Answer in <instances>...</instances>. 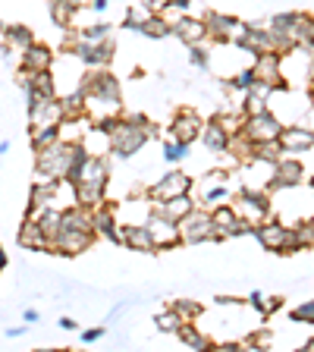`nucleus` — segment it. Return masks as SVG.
<instances>
[{
    "mask_svg": "<svg viewBox=\"0 0 314 352\" xmlns=\"http://www.w3.org/2000/svg\"><path fill=\"white\" fill-rule=\"evenodd\" d=\"M157 129L148 123L145 117H117L113 129L107 132V145L110 151L117 154V157H132V154H139V148L148 145V139H154Z\"/></svg>",
    "mask_w": 314,
    "mask_h": 352,
    "instance_id": "obj_1",
    "label": "nucleus"
},
{
    "mask_svg": "<svg viewBox=\"0 0 314 352\" xmlns=\"http://www.w3.org/2000/svg\"><path fill=\"white\" fill-rule=\"evenodd\" d=\"M251 236H258V242H261L267 252H280V255H293V252H302L299 230L289 227V223H283V220H271V217L261 220V223H255Z\"/></svg>",
    "mask_w": 314,
    "mask_h": 352,
    "instance_id": "obj_2",
    "label": "nucleus"
},
{
    "mask_svg": "<svg viewBox=\"0 0 314 352\" xmlns=\"http://www.w3.org/2000/svg\"><path fill=\"white\" fill-rule=\"evenodd\" d=\"M176 230H179V242L186 245H198V242L214 239V227H211V208L195 205L189 214L176 220Z\"/></svg>",
    "mask_w": 314,
    "mask_h": 352,
    "instance_id": "obj_3",
    "label": "nucleus"
},
{
    "mask_svg": "<svg viewBox=\"0 0 314 352\" xmlns=\"http://www.w3.org/2000/svg\"><path fill=\"white\" fill-rule=\"evenodd\" d=\"M229 205H233V211L239 214V217L251 220V223L267 220V217H271V211H273L271 192H264V189H242L239 195L229 198Z\"/></svg>",
    "mask_w": 314,
    "mask_h": 352,
    "instance_id": "obj_4",
    "label": "nucleus"
},
{
    "mask_svg": "<svg viewBox=\"0 0 314 352\" xmlns=\"http://www.w3.org/2000/svg\"><path fill=\"white\" fill-rule=\"evenodd\" d=\"M302 183H308V167L295 157V154H283L277 164H273L271 183L267 192H283V189H299Z\"/></svg>",
    "mask_w": 314,
    "mask_h": 352,
    "instance_id": "obj_5",
    "label": "nucleus"
},
{
    "mask_svg": "<svg viewBox=\"0 0 314 352\" xmlns=\"http://www.w3.org/2000/svg\"><path fill=\"white\" fill-rule=\"evenodd\" d=\"M211 227H214V239L223 242V239H233V236H249L255 230V223L233 211V205H217L211 208Z\"/></svg>",
    "mask_w": 314,
    "mask_h": 352,
    "instance_id": "obj_6",
    "label": "nucleus"
},
{
    "mask_svg": "<svg viewBox=\"0 0 314 352\" xmlns=\"http://www.w3.org/2000/svg\"><path fill=\"white\" fill-rule=\"evenodd\" d=\"M69 148H73V142L60 139V142H54V145L35 151V157H38V176H41V179H63L66 164H69Z\"/></svg>",
    "mask_w": 314,
    "mask_h": 352,
    "instance_id": "obj_7",
    "label": "nucleus"
},
{
    "mask_svg": "<svg viewBox=\"0 0 314 352\" xmlns=\"http://www.w3.org/2000/svg\"><path fill=\"white\" fill-rule=\"evenodd\" d=\"M145 227H148V233H151V242H154V249H157V252L179 245V230H176V220L167 217V214L161 211V205L148 208Z\"/></svg>",
    "mask_w": 314,
    "mask_h": 352,
    "instance_id": "obj_8",
    "label": "nucleus"
},
{
    "mask_svg": "<svg viewBox=\"0 0 314 352\" xmlns=\"http://www.w3.org/2000/svg\"><path fill=\"white\" fill-rule=\"evenodd\" d=\"M283 129V123L277 120L271 107L255 110V113H242V132L249 135L251 142H273Z\"/></svg>",
    "mask_w": 314,
    "mask_h": 352,
    "instance_id": "obj_9",
    "label": "nucleus"
},
{
    "mask_svg": "<svg viewBox=\"0 0 314 352\" xmlns=\"http://www.w3.org/2000/svg\"><path fill=\"white\" fill-rule=\"evenodd\" d=\"M66 51H73V57L79 60L85 69H101V66H110L113 60V41H85V38H76Z\"/></svg>",
    "mask_w": 314,
    "mask_h": 352,
    "instance_id": "obj_10",
    "label": "nucleus"
},
{
    "mask_svg": "<svg viewBox=\"0 0 314 352\" xmlns=\"http://www.w3.org/2000/svg\"><path fill=\"white\" fill-rule=\"evenodd\" d=\"M201 22H205L208 41H214V44H239L242 32H245V22L227 13H205Z\"/></svg>",
    "mask_w": 314,
    "mask_h": 352,
    "instance_id": "obj_11",
    "label": "nucleus"
},
{
    "mask_svg": "<svg viewBox=\"0 0 314 352\" xmlns=\"http://www.w3.org/2000/svg\"><path fill=\"white\" fill-rule=\"evenodd\" d=\"M192 186H195V179L176 167V170H170V173H164L161 179H157V183L145 192V198L151 201V205H161V201H167V198H173V195L192 192Z\"/></svg>",
    "mask_w": 314,
    "mask_h": 352,
    "instance_id": "obj_12",
    "label": "nucleus"
},
{
    "mask_svg": "<svg viewBox=\"0 0 314 352\" xmlns=\"http://www.w3.org/2000/svg\"><path fill=\"white\" fill-rule=\"evenodd\" d=\"M201 126H205V120L198 117L192 107H183V110H176V117H173V123H170L167 132H170V139L192 145V142L201 135Z\"/></svg>",
    "mask_w": 314,
    "mask_h": 352,
    "instance_id": "obj_13",
    "label": "nucleus"
},
{
    "mask_svg": "<svg viewBox=\"0 0 314 352\" xmlns=\"http://www.w3.org/2000/svg\"><path fill=\"white\" fill-rule=\"evenodd\" d=\"M277 145L283 154H308L314 145V135H311V129H305L299 123H286L277 135Z\"/></svg>",
    "mask_w": 314,
    "mask_h": 352,
    "instance_id": "obj_14",
    "label": "nucleus"
},
{
    "mask_svg": "<svg viewBox=\"0 0 314 352\" xmlns=\"http://www.w3.org/2000/svg\"><path fill=\"white\" fill-rule=\"evenodd\" d=\"M251 73H255L258 82L271 85L273 91H283V76H280V54L267 51V54H255L251 57Z\"/></svg>",
    "mask_w": 314,
    "mask_h": 352,
    "instance_id": "obj_15",
    "label": "nucleus"
},
{
    "mask_svg": "<svg viewBox=\"0 0 314 352\" xmlns=\"http://www.w3.org/2000/svg\"><path fill=\"white\" fill-rule=\"evenodd\" d=\"M95 233H85V230H60L51 239V249L47 252H60V255H82L85 249H91Z\"/></svg>",
    "mask_w": 314,
    "mask_h": 352,
    "instance_id": "obj_16",
    "label": "nucleus"
},
{
    "mask_svg": "<svg viewBox=\"0 0 314 352\" xmlns=\"http://www.w3.org/2000/svg\"><path fill=\"white\" fill-rule=\"evenodd\" d=\"M91 227L95 236H107V239L120 242V220H117V208L101 201V205L91 208Z\"/></svg>",
    "mask_w": 314,
    "mask_h": 352,
    "instance_id": "obj_17",
    "label": "nucleus"
},
{
    "mask_svg": "<svg viewBox=\"0 0 314 352\" xmlns=\"http://www.w3.org/2000/svg\"><path fill=\"white\" fill-rule=\"evenodd\" d=\"M170 35H176L183 44H198V41H208V32H205V22L201 19H192V16H176L170 22Z\"/></svg>",
    "mask_w": 314,
    "mask_h": 352,
    "instance_id": "obj_18",
    "label": "nucleus"
},
{
    "mask_svg": "<svg viewBox=\"0 0 314 352\" xmlns=\"http://www.w3.org/2000/svg\"><path fill=\"white\" fill-rule=\"evenodd\" d=\"M120 245L132 252H157L145 223H120Z\"/></svg>",
    "mask_w": 314,
    "mask_h": 352,
    "instance_id": "obj_19",
    "label": "nucleus"
},
{
    "mask_svg": "<svg viewBox=\"0 0 314 352\" xmlns=\"http://www.w3.org/2000/svg\"><path fill=\"white\" fill-rule=\"evenodd\" d=\"M57 195H60V179H41V183H35V186H32L29 208H25V217L44 211V208H51Z\"/></svg>",
    "mask_w": 314,
    "mask_h": 352,
    "instance_id": "obj_20",
    "label": "nucleus"
},
{
    "mask_svg": "<svg viewBox=\"0 0 314 352\" xmlns=\"http://www.w3.org/2000/svg\"><path fill=\"white\" fill-rule=\"evenodd\" d=\"M29 123H32V129H38V126H51V123H63L60 98H44V101L32 104L29 107Z\"/></svg>",
    "mask_w": 314,
    "mask_h": 352,
    "instance_id": "obj_21",
    "label": "nucleus"
},
{
    "mask_svg": "<svg viewBox=\"0 0 314 352\" xmlns=\"http://www.w3.org/2000/svg\"><path fill=\"white\" fill-rule=\"evenodd\" d=\"M51 66H54V51L47 44L32 41L22 51V73H41V69H51Z\"/></svg>",
    "mask_w": 314,
    "mask_h": 352,
    "instance_id": "obj_22",
    "label": "nucleus"
},
{
    "mask_svg": "<svg viewBox=\"0 0 314 352\" xmlns=\"http://www.w3.org/2000/svg\"><path fill=\"white\" fill-rule=\"evenodd\" d=\"M201 145L208 148V151H227V142H229V132L220 126V120H211V123H205L201 126Z\"/></svg>",
    "mask_w": 314,
    "mask_h": 352,
    "instance_id": "obj_23",
    "label": "nucleus"
},
{
    "mask_svg": "<svg viewBox=\"0 0 314 352\" xmlns=\"http://www.w3.org/2000/svg\"><path fill=\"white\" fill-rule=\"evenodd\" d=\"M19 245H25L32 252H47V239L41 236V230H38V223L32 217H25V223L19 230Z\"/></svg>",
    "mask_w": 314,
    "mask_h": 352,
    "instance_id": "obj_24",
    "label": "nucleus"
},
{
    "mask_svg": "<svg viewBox=\"0 0 314 352\" xmlns=\"http://www.w3.org/2000/svg\"><path fill=\"white\" fill-rule=\"evenodd\" d=\"M176 340H179V343H186V346H192V349H211V340H208L205 333L195 327V321H183V324H179Z\"/></svg>",
    "mask_w": 314,
    "mask_h": 352,
    "instance_id": "obj_25",
    "label": "nucleus"
},
{
    "mask_svg": "<svg viewBox=\"0 0 314 352\" xmlns=\"http://www.w3.org/2000/svg\"><path fill=\"white\" fill-rule=\"evenodd\" d=\"M139 35L154 38V41H161V38H167V35H170V22L164 19L161 13H148V16H145V22L139 25Z\"/></svg>",
    "mask_w": 314,
    "mask_h": 352,
    "instance_id": "obj_26",
    "label": "nucleus"
},
{
    "mask_svg": "<svg viewBox=\"0 0 314 352\" xmlns=\"http://www.w3.org/2000/svg\"><path fill=\"white\" fill-rule=\"evenodd\" d=\"M192 208H195L192 192H183V195H173V198H167V201H161V211L167 214V217H173V220H179L183 214H189Z\"/></svg>",
    "mask_w": 314,
    "mask_h": 352,
    "instance_id": "obj_27",
    "label": "nucleus"
},
{
    "mask_svg": "<svg viewBox=\"0 0 314 352\" xmlns=\"http://www.w3.org/2000/svg\"><path fill=\"white\" fill-rule=\"evenodd\" d=\"M63 139V126L60 123H51V126H38V129H32V148L35 151H41V148L54 145V142Z\"/></svg>",
    "mask_w": 314,
    "mask_h": 352,
    "instance_id": "obj_28",
    "label": "nucleus"
},
{
    "mask_svg": "<svg viewBox=\"0 0 314 352\" xmlns=\"http://www.w3.org/2000/svg\"><path fill=\"white\" fill-rule=\"evenodd\" d=\"M32 41H35L32 29H25V25H3V44H7V47L25 51V47H29Z\"/></svg>",
    "mask_w": 314,
    "mask_h": 352,
    "instance_id": "obj_29",
    "label": "nucleus"
},
{
    "mask_svg": "<svg viewBox=\"0 0 314 352\" xmlns=\"http://www.w3.org/2000/svg\"><path fill=\"white\" fill-rule=\"evenodd\" d=\"M229 198H233V189H229L227 183L220 186H211V189L201 195V208H217V205H227Z\"/></svg>",
    "mask_w": 314,
    "mask_h": 352,
    "instance_id": "obj_30",
    "label": "nucleus"
},
{
    "mask_svg": "<svg viewBox=\"0 0 314 352\" xmlns=\"http://www.w3.org/2000/svg\"><path fill=\"white\" fill-rule=\"evenodd\" d=\"M251 157H258V161H264V164H277L280 157H283V151H280L277 139H273V142H255Z\"/></svg>",
    "mask_w": 314,
    "mask_h": 352,
    "instance_id": "obj_31",
    "label": "nucleus"
},
{
    "mask_svg": "<svg viewBox=\"0 0 314 352\" xmlns=\"http://www.w3.org/2000/svg\"><path fill=\"white\" fill-rule=\"evenodd\" d=\"M186 47H189V60H192V66H198L201 73H208V69H211V47H205V41L186 44Z\"/></svg>",
    "mask_w": 314,
    "mask_h": 352,
    "instance_id": "obj_32",
    "label": "nucleus"
},
{
    "mask_svg": "<svg viewBox=\"0 0 314 352\" xmlns=\"http://www.w3.org/2000/svg\"><path fill=\"white\" fill-rule=\"evenodd\" d=\"M186 157H189V145L186 142H176V139L164 142V161L167 164H183Z\"/></svg>",
    "mask_w": 314,
    "mask_h": 352,
    "instance_id": "obj_33",
    "label": "nucleus"
},
{
    "mask_svg": "<svg viewBox=\"0 0 314 352\" xmlns=\"http://www.w3.org/2000/svg\"><path fill=\"white\" fill-rule=\"evenodd\" d=\"M76 38H85V41H107L110 38V22H91L82 32H76Z\"/></svg>",
    "mask_w": 314,
    "mask_h": 352,
    "instance_id": "obj_34",
    "label": "nucleus"
},
{
    "mask_svg": "<svg viewBox=\"0 0 314 352\" xmlns=\"http://www.w3.org/2000/svg\"><path fill=\"white\" fill-rule=\"evenodd\" d=\"M170 308L179 315V321H195V318H201V305L192 299H176Z\"/></svg>",
    "mask_w": 314,
    "mask_h": 352,
    "instance_id": "obj_35",
    "label": "nucleus"
},
{
    "mask_svg": "<svg viewBox=\"0 0 314 352\" xmlns=\"http://www.w3.org/2000/svg\"><path fill=\"white\" fill-rule=\"evenodd\" d=\"M73 13L76 10L66 3V0H51V16L57 25H73Z\"/></svg>",
    "mask_w": 314,
    "mask_h": 352,
    "instance_id": "obj_36",
    "label": "nucleus"
},
{
    "mask_svg": "<svg viewBox=\"0 0 314 352\" xmlns=\"http://www.w3.org/2000/svg\"><path fill=\"white\" fill-rule=\"evenodd\" d=\"M299 16L302 13H277L271 19V25H267V29H271V32H293L295 22H299Z\"/></svg>",
    "mask_w": 314,
    "mask_h": 352,
    "instance_id": "obj_37",
    "label": "nucleus"
},
{
    "mask_svg": "<svg viewBox=\"0 0 314 352\" xmlns=\"http://www.w3.org/2000/svg\"><path fill=\"white\" fill-rule=\"evenodd\" d=\"M179 315H176L173 308H167V311H164V315H157V330H161V333H176V330H179Z\"/></svg>",
    "mask_w": 314,
    "mask_h": 352,
    "instance_id": "obj_38",
    "label": "nucleus"
},
{
    "mask_svg": "<svg viewBox=\"0 0 314 352\" xmlns=\"http://www.w3.org/2000/svg\"><path fill=\"white\" fill-rule=\"evenodd\" d=\"M145 16H148V10H142V7H132V10H126V16H123V29H129V32H139V25L145 22Z\"/></svg>",
    "mask_w": 314,
    "mask_h": 352,
    "instance_id": "obj_39",
    "label": "nucleus"
},
{
    "mask_svg": "<svg viewBox=\"0 0 314 352\" xmlns=\"http://www.w3.org/2000/svg\"><path fill=\"white\" fill-rule=\"evenodd\" d=\"M289 318H293V321H302V324H311V318H314V302L305 299L299 308H293V311H289Z\"/></svg>",
    "mask_w": 314,
    "mask_h": 352,
    "instance_id": "obj_40",
    "label": "nucleus"
},
{
    "mask_svg": "<svg viewBox=\"0 0 314 352\" xmlns=\"http://www.w3.org/2000/svg\"><path fill=\"white\" fill-rule=\"evenodd\" d=\"M104 337H107V327H88V330H82V333H79V340L85 346L98 343V340H104Z\"/></svg>",
    "mask_w": 314,
    "mask_h": 352,
    "instance_id": "obj_41",
    "label": "nucleus"
},
{
    "mask_svg": "<svg viewBox=\"0 0 314 352\" xmlns=\"http://www.w3.org/2000/svg\"><path fill=\"white\" fill-rule=\"evenodd\" d=\"M139 7L148 10V13H161V10L167 7V0H139Z\"/></svg>",
    "mask_w": 314,
    "mask_h": 352,
    "instance_id": "obj_42",
    "label": "nucleus"
},
{
    "mask_svg": "<svg viewBox=\"0 0 314 352\" xmlns=\"http://www.w3.org/2000/svg\"><path fill=\"white\" fill-rule=\"evenodd\" d=\"M264 299H267V296H264L261 289H251V296H249V305H251V308H258V311H261V315H264Z\"/></svg>",
    "mask_w": 314,
    "mask_h": 352,
    "instance_id": "obj_43",
    "label": "nucleus"
},
{
    "mask_svg": "<svg viewBox=\"0 0 314 352\" xmlns=\"http://www.w3.org/2000/svg\"><path fill=\"white\" fill-rule=\"evenodd\" d=\"M38 318H41V311H35V308H25V311H22V321L25 324H35Z\"/></svg>",
    "mask_w": 314,
    "mask_h": 352,
    "instance_id": "obj_44",
    "label": "nucleus"
},
{
    "mask_svg": "<svg viewBox=\"0 0 314 352\" xmlns=\"http://www.w3.org/2000/svg\"><path fill=\"white\" fill-rule=\"evenodd\" d=\"M57 324H60V327H63V330H69V333H73V330H79V324H76L73 318H60Z\"/></svg>",
    "mask_w": 314,
    "mask_h": 352,
    "instance_id": "obj_45",
    "label": "nucleus"
},
{
    "mask_svg": "<svg viewBox=\"0 0 314 352\" xmlns=\"http://www.w3.org/2000/svg\"><path fill=\"white\" fill-rule=\"evenodd\" d=\"M66 3H69L73 10H88L91 7V0H66Z\"/></svg>",
    "mask_w": 314,
    "mask_h": 352,
    "instance_id": "obj_46",
    "label": "nucleus"
},
{
    "mask_svg": "<svg viewBox=\"0 0 314 352\" xmlns=\"http://www.w3.org/2000/svg\"><path fill=\"white\" fill-rule=\"evenodd\" d=\"M22 333H25V327H10V330H7V337H10V340H19Z\"/></svg>",
    "mask_w": 314,
    "mask_h": 352,
    "instance_id": "obj_47",
    "label": "nucleus"
},
{
    "mask_svg": "<svg viewBox=\"0 0 314 352\" xmlns=\"http://www.w3.org/2000/svg\"><path fill=\"white\" fill-rule=\"evenodd\" d=\"M7 267V252H3V245H0V271Z\"/></svg>",
    "mask_w": 314,
    "mask_h": 352,
    "instance_id": "obj_48",
    "label": "nucleus"
},
{
    "mask_svg": "<svg viewBox=\"0 0 314 352\" xmlns=\"http://www.w3.org/2000/svg\"><path fill=\"white\" fill-rule=\"evenodd\" d=\"M10 151V139H3V142H0V154H7Z\"/></svg>",
    "mask_w": 314,
    "mask_h": 352,
    "instance_id": "obj_49",
    "label": "nucleus"
}]
</instances>
